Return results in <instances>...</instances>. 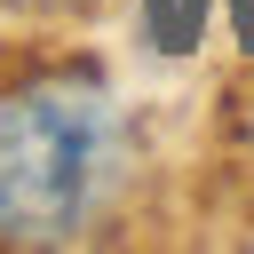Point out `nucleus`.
<instances>
[{"mask_svg":"<svg viewBox=\"0 0 254 254\" xmlns=\"http://www.w3.org/2000/svg\"><path fill=\"white\" fill-rule=\"evenodd\" d=\"M119 175L111 95L87 79H40L0 103V238L71 246Z\"/></svg>","mask_w":254,"mask_h":254,"instance_id":"nucleus-1","label":"nucleus"},{"mask_svg":"<svg viewBox=\"0 0 254 254\" xmlns=\"http://www.w3.org/2000/svg\"><path fill=\"white\" fill-rule=\"evenodd\" d=\"M8 8H24V16H79V8H95V0H8Z\"/></svg>","mask_w":254,"mask_h":254,"instance_id":"nucleus-2","label":"nucleus"},{"mask_svg":"<svg viewBox=\"0 0 254 254\" xmlns=\"http://www.w3.org/2000/svg\"><path fill=\"white\" fill-rule=\"evenodd\" d=\"M246 127H254V111H246Z\"/></svg>","mask_w":254,"mask_h":254,"instance_id":"nucleus-3","label":"nucleus"}]
</instances>
